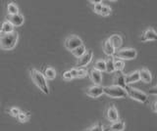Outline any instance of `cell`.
<instances>
[{
	"label": "cell",
	"instance_id": "19",
	"mask_svg": "<svg viewBox=\"0 0 157 131\" xmlns=\"http://www.w3.org/2000/svg\"><path fill=\"white\" fill-rule=\"evenodd\" d=\"M108 39H109V41L111 42V44L113 47H114V49L120 48L123 43V39H122L121 35H113L108 38Z\"/></svg>",
	"mask_w": 157,
	"mask_h": 131
},
{
	"label": "cell",
	"instance_id": "4",
	"mask_svg": "<svg viewBox=\"0 0 157 131\" xmlns=\"http://www.w3.org/2000/svg\"><path fill=\"white\" fill-rule=\"evenodd\" d=\"M125 91L127 93V96L131 97L132 99H134L136 101L140 102V103H145L147 99H148V97H147V95L144 92H142L136 88H134V87H131L129 85H127L125 87Z\"/></svg>",
	"mask_w": 157,
	"mask_h": 131
},
{
	"label": "cell",
	"instance_id": "27",
	"mask_svg": "<svg viewBox=\"0 0 157 131\" xmlns=\"http://www.w3.org/2000/svg\"><path fill=\"white\" fill-rule=\"evenodd\" d=\"M17 118H18L19 121H21V122H26V121H28L29 119V114L21 111V113L17 115Z\"/></svg>",
	"mask_w": 157,
	"mask_h": 131
},
{
	"label": "cell",
	"instance_id": "7",
	"mask_svg": "<svg viewBox=\"0 0 157 131\" xmlns=\"http://www.w3.org/2000/svg\"><path fill=\"white\" fill-rule=\"evenodd\" d=\"M6 19L14 27L22 26L24 24V22H25L24 16L21 15V14H16V15H8L6 17Z\"/></svg>",
	"mask_w": 157,
	"mask_h": 131
},
{
	"label": "cell",
	"instance_id": "26",
	"mask_svg": "<svg viewBox=\"0 0 157 131\" xmlns=\"http://www.w3.org/2000/svg\"><path fill=\"white\" fill-rule=\"evenodd\" d=\"M93 69L97 70L98 71H105V61L104 60H98L95 62L94 67Z\"/></svg>",
	"mask_w": 157,
	"mask_h": 131
},
{
	"label": "cell",
	"instance_id": "34",
	"mask_svg": "<svg viewBox=\"0 0 157 131\" xmlns=\"http://www.w3.org/2000/svg\"><path fill=\"white\" fill-rule=\"evenodd\" d=\"M149 93H152V94L156 95V93H157V91H156V87H153V88H152V89H150V90H149Z\"/></svg>",
	"mask_w": 157,
	"mask_h": 131
},
{
	"label": "cell",
	"instance_id": "33",
	"mask_svg": "<svg viewBox=\"0 0 157 131\" xmlns=\"http://www.w3.org/2000/svg\"><path fill=\"white\" fill-rule=\"evenodd\" d=\"M156 104H157V103H156V101H154L153 103H152V106H151V107H152V110H153L154 113H156V111H157V109H156Z\"/></svg>",
	"mask_w": 157,
	"mask_h": 131
},
{
	"label": "cell",
	"instance_id": "22",
	"mask_svg": "<svg viewBox=\"0 0 157 131\" xmlns=\"http://www.w3.org/2000/svg\"><path fill=\"white\" fill-rule=\"evenodd\" d=\"M86 51V46L83 45V44H82L81 46H78V47L75 48V49L72 50L71 52H72V54H73L74 56L77 57L78 59V58L82 57L83 54H85Z\"/></svg>",
	"mask_w": 157,
	"mask_h": 131
},
{
	"label": "cell",
	"instance_id": "28",
	"mask_svg": "<svg viewBox=\"0 0 157 131\" xmlns=\"http://www.w3.org/2000/svg\"><path fill=\"white\" fill-rule=\"evenodd\" d=\"M111 8L109 6H107V5H104L103 4V6H102V9H101V12L99 15H102V16H109L110 14H111Z\"/></svg>",
	"mask_w": 157,
	"mask_h": 131
},
{
	"label": "cell",
	"instance_id": "30",
	"mask_svg": "<svg viewBox=\"0 0 157 131\" xmlns=\"http://www.w3.org/2000/svg\"><path fill=\"white\" fill-rule=\"evenodd\" d=\"M9 113L11 114L13 116H17L20 113H21V111H20L18 108H15V107H13V108H11L9 110Z\"/></svg>",
	"mask_w": 157,
	"mask_h": 131
},
{
	"label": "cell",
	"instance_id": "24",
	"mask_svg": "<svg viewBox=\"0 0 157 131\" xmlns=\"http://www.w3.org/2000/svg\"><path fill=\"white\" fill-rule=\"evenodd\" d=\"M125 67V62L123 60H120V59H117L115 58L114 59V69H115V71H122L124 70Z\"/></svg>",
	"mask_w": 157,
	"mask_h": 131
},
{
	"label": "cell",
	"instance_id": "11",
	"mask_svg": "<svg viewBox=\"0 0 157 131\" xmlns=\"http://www.w3.org/2000/svg\"><path fill=\"white\" fill-rule=\"evenodd\" d=\"M114 85L116 86H119L121 88H124L127 86L126 85V82H125V75L123 74L122 71H116L115 72V75H114Z\"/></svg>",
	"mask_w": 157,
	"mask_h": 131
},
{
	"label": "cell",
	"instance_id": "32",
	"mask_svg": "<svg viewBox=\"0 0 157 131\" xmlns=\"http://www.w3.org/2000/svg\"><path fill=\"white\" fill-rule=\"evenodd\" d=\"M102 6H103L102 2L95 4V5H94V12H95L96 14H100V12H101V9H102Z\"/></svg>",
	"mask_w": 157,
	"mask_h": 131
},
{
	"label": "cell",
	"instance_id": "29",
	"mask_svg": "<svg viewBox=\"0 0 157 131\" xmlns=\"http://www.w3.org/2000/svg\"><path fill=\"white\" fill-rule=\"evenodd\" d=\"M86 131H104V129H103L102 124L97 123V124H95V125L91 126V127H90Z\"/></svg>",
	"mask_w": 157,
	"mask_h": 131
},
{
	"label": "cell",
	"instance_id": "21",
	"mask_svg": "<svg viewBox=\"0 0 157 131\" xmlns=\"http://www.w3.org/2000/svg\"><path fill=\"white\" fill-rule=\"evenodd\" d=\"M105 71L107 72H114V58L113 57H108L107 60L105 61Z\"/></svg>",
	"mask_w": 157,
	"mask_h": 131
},
{
	"label": "cell",
	"instance_id": "1",
	"mask_svg": "<svg viewBox=\"0 0 157 131\" xmlns=\"http://www.w3.org/2000/svg\"><path fill=\"white\" fill-rule=\"evenodd\" d=\"M29 74H31L33 81L34 82V84L38 87L39 90L46 95L49 94V87L47 85L46 79H45V77H44L43 74H41L40 71L36 69H33L29 71Z\"/></svg>",
	"mask_w": 157,
	"mask_h": 131
},
{
	"label": "cell",
	"instance_id": "14",
	"mask_svg": "<svg viewBox=\"0 0 157 131\" xmlns=\"http://www.w3.org/2000/svg\"><path fill=\"white\" fill-rule=\"evenodd\" d=\"M125 129V122L123 120H117L112 122L107 127L106 131H123Z\"/></svg>",
	"mask_w": 157,
	"mask_h": 131
},
{
	"label": "cell",
	"instance_id": "18",
	"mask_svg": "<svg viewBox=\"0 0 157 131\" xmlns=\"http://www.w3.org/2000/svg\"><path fill=\"white\" fill-rule=\"evenodd\" d=\"M103 51H104V53L108 57H112L114 55L115 49H114V47L112 46L109 39H106L104 42H103Z\"/></svg>",
	"mask_w": 157,
	"mask_h": 131
},
{
	"label": "cell",
	"instance_id": "15",
	"mask_svg": "<svg viewBox=\"0 0 157 131\" xmlns=\"http://www.w3.org/2000/svg\"><path fill=\"white\" fill-rule=\"evenodd\" d=\"M90 79L94 82L96 85H99L101 82H102V75L100 71H98L95 69H92L90 71Z\"/></svg>",
	"mask_w": 157,
	"mask_h": 131
},
{
	"label": "cell",
	"instance_id": "31",
	"mask_svg": "<svg viewBox=\"0 0 157 131\" xmlns=\"http://www.w3.org/2000/svg\"><path fill=\"white\" fill-rule=\"evenodd\" d=\"M62 76H63V78H64V79H66V80H71V79H73V76H72V75H71L70 71H65V72H63Z\"/></svg>",
	"mask_w": 157,
	"mask_h": 131
},
{
	"label": "cell",
	"instance_id": "17",
	"mask_svg": "<svg viewBox=\"0 0 157 131\" xmlns=\"http://www.w3.org/2000/svg\"><path fill=\"white\" fill-rule=\"evenodd\" d=\"M71 75L73 76V78H82L87 75V71L83 67H80V69H72L70 71Z\"/></svg>",
	"mask_w": 157,
	"mask_h": 131
},
{
	"label": "cell",
	"instance_id": "6",
	"mask_svg": "<svg viewBox=\"0 0 157 131\" xmlns=\"http://www.w3.org/2000/svg\"><path fill=\"white\" fill-rule=\"evenodd\" d=\"M82 44V39L77 35H71V36L67 37L65 40V47L70 51L74 50L75 48H77L78 46H81Z\"/></svg>",
	"mask_w": 157,
	"mask_h": 131
},
{
	"label": "cell",
	"instance_id": "12",
	"mask_svg": "<svg viewBox=\"0 0 157 131\" xmlns=\"http://www.w3.org/2000/svg\"><path fill=\"white\" fill-rule=\"evenodd\" d=\"M157 38V35L153 28H148L142 33L141 40L142 41H154Z\"/></svg>",
	"mask_w": 157,
	"mask_h": 131
},
{
	"label": "cell",
	"instance_id": "10",
	"mask_svg": "<svg viewBox=\"0 0 157 131\" xmlns=\"http://www.w3.org/2000/svg\"><path fill=\"white\" fill-rule=\"evenodd\" d=\"M106 116H107V119L111 121V122L119 120V114H118V111L115 108L114 105H110L109 108L107 109Z\"/></svg>",
	"mask_w": 157,
	"mask_h": 131
},
{
	"label": "cell",
	"instance_id": "2",
	"mask_svg": "<svg viewBox=\"0 0 157 131\" xmlns=\"http://www.w3.org/2000/svg\"><path fill=\"white\" fill-rule=\"evenodd\" d=\"M18 37V33L15 31L2 35L0 37V48H2L4 50L13 49L17 44Z\"/></svg>",
	"mask_w": 157,
	"mask_h": 131
},
{
	"label": "cell",
	"instance_id": "20",
	"mask_svg": "<svg viewBox=\"0 0 157 131\" xmlns=\"http://www.w3.org/2000/svg\"><path fill=\"white\" fill-rule=\"evenodd\" d=\"M0 31H1L2 35H5V33L13 32L14 31V27L8 21H5V22L2 23L1 28H0Z\"/></svg>",
	"mask_w": 157,
	"mask_h": 131
},
{
	"label": "cell",
	"instance_id": "13",
	"mask_svg": "<svg viewBox=\"0 0 157 131\" xmlns=\"http://www.w3.org/2000/svg\"><path fill=\"white\" fill-rule=\"evenodd\" d=\"M139 80H140L139 71H132V72H130V74H128V75H125V82H126V85L135 83V82H137Z\"/></svg>",
	"mask_w": 157,
	"mask_h": 131
},
{
	"label": "cell",
	"instance_id": "5",
	"mask_svg": "<svg viewBox=\"0 0 157 131\" xmlns=\"http://www.w3.org/2000/svg\"><path fill=\"white\" fill-rule=\"evenodd\" d=\"M136 55H137L136 50L134 49V48H123V49L115 51V53H114L115 58L123 60V61L132 60L136 57Z\"/></svg>",
	"mask_w": 157,
	"mask_h": 131
},
{
	"label": "cell",
	"instance_id": "9",
	"mask_svg": "<svg viewBox=\"0 0 157 131\" xmlns=\"http://www.w3.org/2000/svg\"><path fill=\"white\" fill-rule=\"evenodd\" d=\"M86 93L91 98H97V97L103 94V87H101L100 85H92L86 89Z\"/></svg>",
	"mask_w": 157,
	"mask_h": 131
},
{
	"label": "cell",
	"instance_id": "25",
	"mask_svg": "<svg viewBox=\"0 0 157 131\" xmlns=\"http://www.w3.org/2000/svg\"><path fill=\"white\" fill-rule=\"evenodd\" d=\"M7 11H8V15H16V14H19V9L16 4L13 2L9 3L7 5Z\"/></svg>",
	"mask_w": 157,
	"mask_h": 131
},
{
	"label": "cell",
	"instance_id": "23",
	"mask_svg": "<svg viewBox=\"0 0 157 131\" xmlns=\"http://www.w3.org/2000/svg\"><path fill=\"white\" fill-rule=\"evenodd\" d=\"M44 77L48 79H54L56 77V71L53 69L51 67H48L44 71V74H43Z\"/></svg>",
	"mask_w": 157,
	"mask_h": 131
},
{
	"label": "cell",
	"instance_id": "16",
	"mask_svg": "<svg viewBox=\"0 0 157 131\" xmlns=\"http://www.w3.org/2000/svg\"><path fill=\"white\" fill-rule=\"evenodd\" d=\"M140 74V80H142L145 83H150L151 82V72L147 70V69H141L140 71H139Z\"/></svg>",
	"mask_w": 157,
	"mask_h": 131
},
{
	"label": "cell",
	"instance_id": "35",
	"mask_svg": "<svg viewBox=\"0 0 157 131\" xmlns=\"http://www.w3.org/2000/svg\"><path fill=\"white\" fill-rule=\"evenodd\" d=\"M1 35H2V33H1V31H0V37H1Z\"/></svg>",
	"mask_w": 157,
	"mask_h": 131
},
{
	"label": "cell",
	"instance_id": "8",
	"mask_svg": "<svg viewBox=\"0 0 157 131\" xmlns=\"http://www.w3.org/2000/svg\"><path fill=\"white\" fill-rule=\"evenodd\" d=\"M92 55L93 54H92V51L91 50L86 51L85 54H83L82 57L78 58L76 67H85V66L88 65L90 63L91 59H92Z\"/></svg>",
	"mask_w": 157,
	"mask_h": 131
},
{
	"label": "cell",
	"instance_id": "3",
	"mask_svg": "<svg viewBox=\"0 0 157 131\" xmlns=\"http://www.w3.org/2000/svg\"><path fill=\"white\" fill-rule=\"evenodd\" d=\"M103 94H106L111 98H125V97H127L125 89L116 85L103 87Z\"/></svg>",
	"mask_w": 157,
	"mask_h": 131
}]
</instances>
